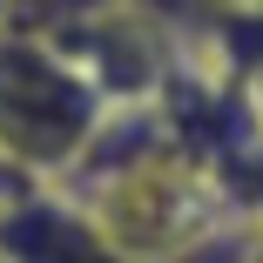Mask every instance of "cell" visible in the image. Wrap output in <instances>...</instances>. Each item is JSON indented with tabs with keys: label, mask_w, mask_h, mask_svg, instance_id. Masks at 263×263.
Masks as SVG:
<instances>
[{
	"label": "cell",
	"mask_w": 263,
	"mask_h": 263,
	"mask_svg": "<svg viewBox=\"0 0 263 263\" xmlns=\"http://www.w3.org/2000/svg\"><path fill=\"white\" fill-rule=\"evenodd\" d=\"M108 95L54 34L0 27V182H61L95 142Z\"/></svg>",
	"instance_id": "obj_1"
},
{
	"label": "cell",
	"mask_w": 263,
	"mask_h": 263,
	"mask_svg": "<svg viewBox=\"0 0 263 263\" xmlns=\"http://www.w3.org/2000/svg\"><path fill=\"white\" fill-rule=\"evenodd\" d=\"M0 256L7 263H128L61 182L0 189Z\"/></svg>",
	"instance_id": "obj_2"
},
{
	"label": "cell",
	"mask_w": 263,
	"mask_h": 263,
	"mask_svg": "<svg viewBox=\"0 0 263 263\" xmlns=\"http://www.w3.org/2000/svg\"><path fill=\"white\" fill-rule=\"evenodd\" d=\"M236 263H263V216L243 223V256H236Z\"/></svg>",
	"instance_id": "obj_3"
},
{
	"label": "cell",
	"mask_w": 263,
	"mask_h": 263,
	"mask_svg": "<svg viewBox=\"0 0 263 263\" xmlns=\"http://www.w3.org/2000/svg\"><path fill=\"white\" fill-rule=\"evenodd\" d=\"M14 7H21V0H0V27H7V21H14Z\"/></svg>",
	"instance_id": "obj_4"
},
{
	"label": "cell",
	"mask_w": 263,
	"mask_h": 263,
	"mask_svg": "<svg viewBox=\"0 0 263 263\" xmlns=\"http://www.w3.org/2000/svg\"><path fill=\"white\" fill-rule=\"evenodd\" d=\"M0 263H7V256H0Z\"/></svg>",
	"instance_id": "obj_5"
}]
</instances>
